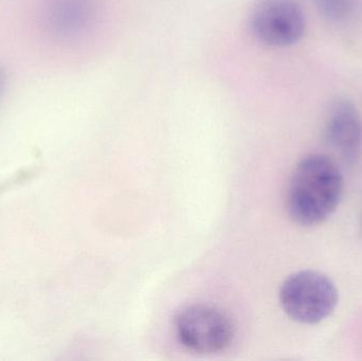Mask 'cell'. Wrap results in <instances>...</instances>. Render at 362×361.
Wrapping results in <instances>:
<instances>
[{
    "label": "cell",
    "mask_w": 362,
    "mask_h": 361,
    "mask_svg": "<svg viewBox=\"0 0 362 361\" xmlns=\"http://www.w3.org/2000/svg\"><path fill=\"white\" fill-rule=\"evenodd\" d=\"M344 191V175L338 165L327 155H308L291 174L287 211L300 226H318L337 210Z\"/></svg>",
    "instance_id": "6da1fadb"
},
{
    "label": "cell",
    "mask_w": 362,
    "mask_h": 361,
    "mask_svg": "<svg viewBox=\"0 0 362 361\" xmlns=\"http://www.w3.org/2000/svg\"><path fill=\"white\" fill-rule=\"evenodd\" d=\"M279 300L283 311L293 321L317 324L335 311L339 294L335 283L325 273L302 271L285 279Z\"/></svg>",
    "instance_id": "7a4b0ae2"
},
{
    "label": "cell",
    "mask_w": 362,
    "mask_h": 361,
    "mask_svg": "<svg viewBox=\"0 0 362 361\" xmlns=\"http://www.w3.org/2000/svg\"><path fill=\"white\" fill-rule=\"evenodd\" d=\"M175 330L181 345L199 354L223 351L234 335L233 324L227 314L204 304L192 305L180 312Z\"/></svg>",
    "instance_id": "3957f363"
},
{
    "label": "cell",
    "mask_w": 362,
    "mask_h": 361,
    "mask_svg": "<svg viewBox=\"0 0 362 361\" xmlns=\"http://www.w3.org/2000/svg\"><path fill=\"white\" fill-rule=\"evenodd\" d=\"M253 35L270 47L293 46L305 32V16L296 0H259L250 15Z\"/></svg>",
    "instance_id": "277c9868"
},
{
    "label": "cell",
    "mask_w": 362,
    "mask_h": 361,
    "mask_svg": "<svg viewBox=\"0 0 362 361\" xmlns=\"http://www.w3.org/2000/svg\"><path fill=\"white\" fill-rule=\"evenodd\" d=\"M93 0H42L40 21L54 37L69 38L82 33L93 18Z\"/></svg>",
    "instance_id": "5b68a950"
},
{
    "label": "cell",
    "mask_w": 362,
    "mask_h": 361,
    "mask_svg": "<svg viewBox=\"0 0 362 361\" xmlns=\"http://www.w3.org/2000/svg\"><path fill=\"white\" fill-rule=\"evenodd\" d=\"M327 138L344 160L358 158L362 148V122L352 102L339 100L332 106L327 123Z\"/></svg>",
    "instance_id": "8992f818"
},
{
    "label": "cell",
    "mask_w": 362,
    "mask_h": 361,
    "mask_svg": "<svg viewBox=\"0 0 362 361\" xmlns=\"http://www.w3.org/2000/svg\"><path fill=\"white\" fill-rule=\"evenodd\" d=\"M325 18L339 21L348 18L355 8V0H315Z\"/></svg>",
    "instance_id": "52a82bcc"
},
{
    "label": "cell",
    "mask_w": 362,
    "mask_h": 361,
    "mask_svg": "<svg viewBox=\"0 0 362 361\" xmlns=\"http://www.w3.org/2000/svg\"><path fill=\"white\" fill-rule=\"evenodd\" d=\"M6 73L4 68L0 66V97H1L2 93H4V89H6Z\"/></svg>",
    "instance_id": "ba28073f"
}]
</instances>
